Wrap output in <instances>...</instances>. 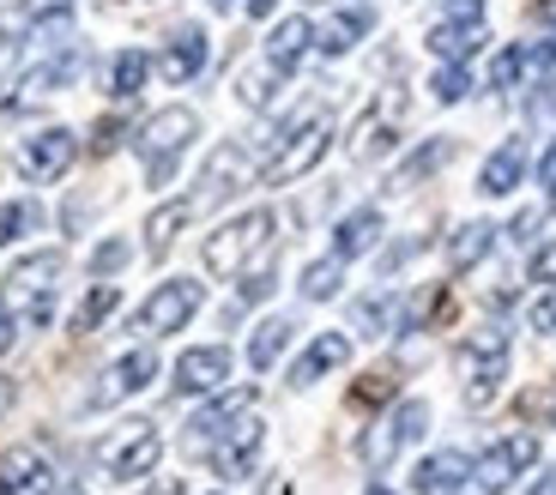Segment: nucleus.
Instances as JSON below:
<instances>
[{
  "label": "nucleus",
  "mask_w": 556,
  "mask_h": 495,
  "mask_svg": "<svg viewBox=\"0 0 556 495\" xmlns=\"http://www.w3.org/2000/svg\"><path fill=\"white\" fill-rule=\"evenodd\" d=\"M459 381H466V405L484 411L508 381V327H484L459 344Z\"/></svg>",
  "instance_id": "nucleus-4"
},
{
  "label": "nucleus",
  "mask_w": 556,
  "mask_h": 495,
  "mask_svg": "<svg viewBox=\"0 0 556 495\" xmlns=\"http://www.w3.org/2000/svg\"><path fill=\"white\" fill-rule=\"evenodd\" d=\"M381 315H388V303H363V308H357V327H363V332H376Z\"/></svg>",
  "instance_id": "nucleus-45"
},
{
  "label": "nucleus",
  "mask_w": 556,
  "mask_h": 495,
  "mask_svg": "<svg viewBox=\"0 0 556 495\" xmlns=\"http://www.w3.org/2000/svg\"><path fill=\"white\" fill-rule=\"evenodd\" d=\"M55 278H61V254H30L7 272V284H0V351H13L18 327H49Z\"/></svg>",
  "instance_id": "nucleus-1"
},
{
  "label": "nucleus",
  "mask_w": 556,
  "mask_h": 495,
  "mask_svg": "<svg viewBox=\"0 0 556 495\" xmlns=\"http://www.w3.org/2000/svg\"><path fill=\"white\" fill-rule=\"evenodd\" d=\"M539 176H544V188H551V181H556V145H551V152H544V164H539Z\"/></svg>",
  "instance_id": "nucleus-46"
},
{
  "label": "nucleus",
  "mask_w": 556,
  "mask_h": 495,
  "mask_svg": "<svg viewBox=\"0 0 556 495\" xmlns=\"http://www.w3.org/2000/svg\"><path fill=\"white\" fill-rule=\"evenodd\" d=\"M194 218V200H169L146 218V254H169V242L181 236V224Z\"/></svg>",
  "instance_id": "nucleus-27"
},
{
  "label": "nucleus",
  "mask_w": 556,
  "mask_h": 495,
  "mask_svg": "<svg viewBox=\"0 0 556 495\" xmlns=\"http://www.w3.org/2000/svg\"><path fill=\"white\" fill-rule=\"evenodd\" d=\"M285 344H291V320H278V315L261 320V327H254V339H249V363H254V369H273Z\"/></svg>",
  "instance_id": "nucleus-30"
},
{
  "label": "nucleus",
  "mask_w": 556,
  "mask_h": 495,
  "mask_svg": "<svg viewBox=\"0 0 556 495\" xmlns=\"http://www.w3.org/2000/svg\"><path fill=\"white\" fill-rule=\"evenodd\" d=\"M249 417H254V386H242V393H218V399H212L206 411L194 417V423H188V454L206 459L212 447H218L230 429H242Z\"/></svg>",
  "instance_id": "nucleus-9"
},
{
  "label": "nucleus",
  "mask_w": 556,
  "mask_h": 495,
  "mask_svg": "<svg viewBox=\"0 0 556 495\" xmlns=\"http://www.w3.org/2000/svg\"><path fill=\"white\" fill-rule=\"evenodd\" d=\"M466 483H472V454H459V447H442V454H430L412 471L417 495H459Z\"/></svg>",
  "instance_id": "nucleus-16"
},
{
  "label": "nucleus",
  "mask_w": 556,
  "mask_h": 495,
  "mask_svg": "<svg viewBox=\"0 0 556 495\" xmlns=\"http://www.w3.org/2000/svg\"><path fill=\"white\" fill-rule=\"evenodd\" d=\"M127 261H134V248H127L122 236H115V242H103L98 254H91V272H98V278H110V272H122Z\"/></svg>",
  "instance_id": "nucleus-38"
},
{
  "label": "nucleus",
  "mask_w": 556,
  "mask_h": 495,
  "mask_svg": "<svg viewBox=\"0 0 556 495\" xmlns=\"http://www.w3.org/2000/svg\"><path fill=\"white\" fill-rule=\"evenodd\" d=\"M55 495H85V490H79V483H67V490H55Z\"/></svg>",
  "instance_id": "nucleus-49"
},
{
  "label": "nucleus",
  "mask_w": 556,
  "mask_h": 495,
  "mask_svg": "<svg viewBox=\"0 0 556 495\" xmlns=\"http://www.w3.org/2000/svg\"><path fill=\"white\" fill-rule=\"evenodd\" d=\"M194 134H200L194 110H164L139 127V152H146V181H152V188H164V181L176 176V164H181V152H188Z\"/></svg>",
  "instance_id": "nucleus-5"
},
{
  "label": "nucleus",
  "mask_w": 556,
  "mask_h": 495,
  "mask_svg": "<svg viewBox=\"0 0 556 495\" xmlns=\"http://www.w3.org/2000/svg\"><path fill=\"white\" fill-rule=\"evenodd\" d=\"M206 459H212V471H218V478H249L254 459H261V423L249 417L242 429H230V435H224Z\"/></svg>",
  "instance_id": "nucleus-19"
},
{
  "label": "nucleus",
  "mask_w": 556,
  "mask_h": 495,
  "mask_svg": "<svg viewBox=\"0 0 556 495\" xmlns=\"http://www.w3.org/2000/svg\"><path fill=\"white\" fill-rule=\"evenodd\" d=\"M194 308H200V284L194 278H169V284H157L152 296H146V308L134 315V332H146V339L181 332L188 320H194Z\"/></svg>",
  "instance_id": "nucleus-8"
},
{
  "label": "nucleus",
  "mask_w": 556,
  "mask_h": 495,
  "mask_svg": "<svg viewBox=\"0 0 556 495\" xmlns=\"http://www.w3.org/2000/svg\"><path fill=\"white\" fill-rule=\"evenodd\" d=\"M157 454H164V435L152 423H122L98 441V471L110 483H134L157 466Z\"/></svg>",
  "instance_id": "nucleus-6"
},
{
  "label": "nucleus",
  "mask_w": 556,
  "mask_h": 495,
  "mask_svg": "<svg viewBox=\"0 0 556 495\" xmlns=\"http://www.w3.org/2000/svg\"><path fill=\"white\" fill-rule=\"evenodd\" d=\"M532 495H556V471H544V483H532Z\"/></svg>",
  "instance_id": "nucleus-48"
},
{
  "label": "nucleus",
  "mask_w": 556,
  "mask_h": 495,
  "mask_svg": "<svg viewBox=\"0 0 556 495\" xmlns=\"http://www.w3.org/2000/svg\"><path fill=\"white\" fill-rule=\"evenodd\" d=\"M230 381V351L224 344H200V351H188V357L176 363V393H218V386Z\"/></svg>",
  "instance_id": "nucleus-15"
},
{
  "label": "nucleus",
  "mask_w": 556,
  "mask_h": 495,
  "mask_svg": "<svg viewBox=\"0 0 556 495\" xmlns=\"http://www.w3.org/2000/svg\"><path fill=\"white\" fill-rule=\"evenodd\" d=\"M273 230H278V218L266 206H254V212H242V218H230L224 230H212L206 248H200V261H206V272H218V278H242L254 261H266Z\"/></svg>",
  "instance_id": "nucleus-2"
},
{
  "label": "nucleus",
  "mask_w": 556,
  "mask_h": 495,
  "mask_svg": "<svg viewBox=\"0 0 556 495\" xmlns=\"http://www.w3.org/2000/svg\"><path fill=\"white\" fill-rule=\"evenodd\" d=\"M212 7H230V0H212Z\"/></svg>",
  "instance_id": "nucleus-54"
},
{
  "label": "nucleus",
  "mask_w": 556,
  "mask_h": 495,
  "mask_svg": "<svg viewBox=\"0 0 556 495\" xmlns=\"http://www.w3.org/2000/svg\"><path fill=\"white\" fill-rule=\"evenodd\" d=\"M430 91H435V103H459V97L472 91V79H466V67H459V61H447V67L430 79Z\"/></svg>",
  "instance_id": "nucleus-36"
},
{
  "label": "nucleus",
  "mask_w": 556,
  "mask_h": 495,
  "mask_svg": "<svg viewBox=\"0 0 556 495\" xmlns=\"http://www.w3.org/2000/svg\"><path fill=\"white\" fill-rule=\"evenodd\" d=\"M73 73H79V49H61L55 61H37L30 73L13 79V91L0 97V110H30V103H42V97H55Z\"/></svg>",
  "instance_id": "nucleus-12"
},
{
  "label": "nucleus",
  "mask_w": 556,
  "mask_h": 495,
  "mask_svg": "<svg viewBox=\"0 0 556 495\" xmlns=\"http://www.w3.org/2000/svg\"><path fill=\"white\" fill-rule=\"evenodd\" d=\"M369 30H376V13H369V7H345L333 25L320 30V55H345V49H357Z\"/></svg>",
  "instance_id": "nucleus-25"
},
{
  "label": "nucleus",
  "mask_w": 556,
  "mask_h": 495,
  "mask_svg": "<svg viewBox=\"0 0 556 495\" xmlns=\"http://www.w3.org/2000/svg\"><path fill=\"white\" fill-rule=\"evenodd\" d=\"M527 278H532V284H556V242H539V248H532Z\"/></svg>",
  "instance_id": "nucleus-40"
},
{
  "label": "nucleus",
  "mask_w": 556,
  "mask_h": 495,
  "mask_svg": "<svg viewBox=\"0 0 556 495\" xmlns=\"http://www.w3.org/2000/svg\"><path fill=\"white\" fill-rule=\"evenodd\" d=\"M339 284H345V261H339V254L303 266V296H308V303H327V296H339Z\"/></svg>",
  "instance_id": "nucleus-32"
},
{
  "label": "nucleus",
  "mask_w": 556,
  "mask_h": 495,
  "mask_svg": "<svg viewBox=\"0 0 556 495\" xmlns=\"http://www.w3.org/2000/svg\"><path fill=\"white\" fill-rule=\"evenodd\" d=\"M157 495H181V490H176V483H164V490H157Z\"/></svg>",
  "instance_id": "nucleus-50"
},
{
  "label": "nucleus",
  "mask_w": 556,
  "mask_h": 495,
  "mask_svg": "<svg viewBox=\"0 0 556 495\" xmlns=\"http://www.w3.org/2000/svg\"><path fill=\"white\" fill-rule=\"evenodd\" d=\"M478 42H490V37H484V18H466V25H454V18H435V25H430V49H435L442 61L478 55Z\"/></svg>",
  "instance_id": "nucleus-22"
},
{
  "label": "nucleus",
  "mask_w": 556,
  "mask_h": 495,
  "mask_svg": "<svg viewBox=\"0 0 556 495\" xmlns=\"http://www.w3.org/2000/svg\"><path fill=\"white\" fill-rule=\"evenodd\" d=\"M532 332H544V339H556V284L544 303H532Z\"/></svg>",
  "instance_id": "nucleus-41"
},
{
  "label": "nucleus",
  "mask_w": 556,
  "mask_h": 495,
  "mask_svg": "<svg viewBox=\"0 0 556 495\" xmlns=\"http://www.w3.org/2000/svg\"><path fill=\"white\" fill-rule=\"evenodd\" d=\"M273 7L278 0H249V18H273Z\"/></svg>",
  "instance_id": "nucleus-47"
},
{
  "label": "nucleus",
  "mask_w": 556,
  "mask_h": 495,
  "mask_svg": "<svg viewBox=\"0 0 556 495\" xmlns=\"http://www.w3.org/2000/svg\"><path fill=\"white\" fill-rule=\"evenodd\" d=\"M122 134H127L122 122H103V127H98V139H91V152H98V157H103V152H115V145H122Z\"/></svg>",
  "instance_id": "nucleus-43"
},
{
  "label": "nucleus",
  "mask_w": 556,
  "mask_h": 495,
  "mask_svg": "<svg viewBox=\"0 0 556 495\" xmlns=\"http://www.w3.org/2000/svg\"><path fill=\"white\" fill-rule=\"evenodd\" d=\"M327 145H333V127H327V115H303V122H291L285 134H278L273 157L261 164V181H266V188H285V181L308 176V169L327 157Z\"/></svg>",
  "instance_id": "nucleus-3"
},
{
  "label": "nucleus",
  "mask_w": 556,
  "mask_h": 495,
  "mask_svg": "<svg viewBox=\"0 0 556 495\" xmlns=\"http://www.w3.org/2000/svg\"><path fill=\"white\" fill-rule=\"evenodd\" d=\"M266 290H273V272L261 266V272H249V284H242V303H261Z\"/></svg>",
  "instance_id": "nucleus-44"
},
{
  "label": "nucleus",
  "mask_w": 556,
  "mask_h": 495,
  "mask_svg": "<svg viewBox=\"0 0 556 495\" xmlns=\"http://www.w3.org/2000/svg\"><path fill=\"white\" fill-rule=\"evenodd\" d=\"M242 176H249V152H242L237 139L212 152V164L200 169V200H224V193H237Z\"/></svg>",
  "instance_id": "nucleus-20"
},
{
  "label": "nucleus",
  "mask_w": 556,
  "mask_h": 495,
  "mask_svg": "<svg viewBox=\"0 0 556 495\" xmlns=\"http://www.w3.org/2000/svg\"><path fill=\"white\" fill-rule=\"evenodd\" d=\"M532 459H539V441L532 435H502L484 459H472V483L484 495H502V490H515V478L532 466Z\"/></svg>",
  "instance_id": "nucleus-10"
},
{
  "label": "nucleus",
  "mask_w": 556,
  "mask_h": 495,
  "mask_svg": "<svg viewBox=\"0 0 556 495\" xmlns=\"http://www.w3.org/2000/svg\"><path fill=\"white\" fill-rule=\"evenodd\" d=\"M424 429H430V405H424V399H405L400 411H388L376 429H369V435H363V447H357L363 466H369V471L393 466V459H400V447H412Z\"/></svg>",
  "instance_id": "nucleus-7"
},
{
  "label": "nucleus",
  "mask_w": 556,
  "mask_h": 495,
  "mask_svg": "<svg viewBox=\"0 0 556 495\" xmlns=\"http://www.w3.org/2000/svg\"><path fill=\"white\" fill-rule=\"evenodd\" d=\"M115 308H122V290H115V284H98V290H91V296L79 303V315H73V332H91V327H103V320H110Z\"/></svg>",
  "instance_id": "nucleus-33"
},
{
  "label": "nucleus",
  "mask_w": 556,
  "mask_h": 495,
  "mask_svg": "<svg viewBox=\"0 0 556 495\" xmlns=\"http://www.w3.org/2000/svg\"><path fill=\"white\" fill-rule=\"evenodd\" d=\"M146 381H157V357L152 351H127L122 363H110V369L98 375V386H91V411L98 405H122V399H134V393H146Z\"/></svg>",
  "instance_id": "nucleus-13"
},
{
  "label": "nucleus",
  "mask_w": 556,
  "mask_h": 495,
  "mask_svg": "<svg viewBox=\"0 0 556 495\" xmlns=\"http://www.w3.org/2000/svg\"><path fill=\"white\" fill-rule=\"evenodd\" d=\"M79 157V134L73 127H49V134L25 139V152H18V176L25 181H61Z\"/></svg>",
  "instance_id": "nucleus-11"
},
{
  "label": "nucleus",
  "mask_w": 556,
  "mask_h": 495,
  "mask_svg": "<svg viewBox=\"0 0 556 495\" xmlns=\"http://www.w3.org/2000/svg\"><path fill=\"white\" fill-rule=\"evenodd\" d=\"M388 145H393V122H388V115H369V122H363L357 127V139H351V157H381V152H388Z\"/></svg>",
  "instance_id": "nucleus-34"
},
{
  "label": "nucleus",
  "mask_w": 556,
  "mask_h": 495,
  "mask_svg": "<svg viewBox=\"0 0 556 495\" xmlns=\"http://www.w3.org/2000/svg\"><path fill=\"white\" fill-rule=\"evenodd\" d=\"M527 73H532V49H527V42H508V49L490 61V91H515Z\"/></svg>",
  "instance_id": "nucleus-31"
},
{
  "label": "nucleus",
  "mask_w": 556,
  "mask_h": 495,
  "mask_svg": "<svg viewBox=\"0 0 556 495\" xmlns=\"http://www.w3.org/2000/svg\"><path fill=\"white\" fill-rule=\"evenodd\" d=\"M0 49H7V25H0Z\"/></svg>",
  "instance_id": "nucleus-52"
},
{
  "label": "nucleus",
  "mask_w": 556,
  "mask_h": 495,
  "mask_svg": "<svg viewBox=\"0 0 556 495\" xmlns=\"http://www.w3.org/2000/svg\"><path fill=\"white\" fill-rule=\"evenodd\" d=\"M369 495H388V490H381V483H376V490H369Z\"/></svg>",
  "instance_id": "nucleus-53"
},
{
  "label": "nucleus",
  "mask_w": 556,
  "mask_h": 495,
  "mask_svg": "<svg viewBox=\"0 0 556 495\" xmlns=\"http://www.w3.org/2000/svg\"><path fill=\"white\" fill-rule=\"evenodd\" d=\"M42 212L30 206V200H13V206H0V242H18L25 230H37Z\"/></svg>",
  "instance_id": "nucleus-35"
},
{
  "label": "nucleus",
  "mask_w": 556,
  "mask_h": 495,
  "mask_svg": "<svg viewBox=\"0 0 556 495\" xmlns=\"http://www.w3.org/2000/svg\"><path fill=\"white\" fill-rule=\"evenodd\" d=\"M351 399H357V405H376V399H393V375H388V369H376V375H363V381L351 386Z\"/></svg>",
  "instance_id": "nucleus-39"
},
{
  "label": "nucleus",
  "mask_w": 556,
  "mask_h": 495,
  "mask_svg": "<svg viewBox=\"0 0 556 495\" xmlns=\"http://www.w3.org/2000/svg\"><path fill=\"white\" fill-rule=\"evenodd\" d=\"M551 212H556V181H551Z\"/></svg>",
  "instance_id": "nucleus-51"
},
{
  "label": "nucleus",
  "mask_w": 556,
  "mask_h": 495,
  "mask_svg": "<svg viewBox=\"0 0 556 495\" xmlns=\"http://www.w3.org/2000/svg\"><path fill=\"white\" fill-rule=\"evenodd\" d=\"M376 236H381V212L363 206V212H351V218H339L333 254H339V261H357V254H369V248H376Z\"/></svg>",
  "instance_id": "nucleus-23"
},
{
  "label": "nucleus",
  "mask_w": 556,
  "mask_h": 495,
  "mask_svg": "<svg viewBox=\"0 0 556 495\" xmlns=\"http://www.w3.org/2000/svg\"><path fill=\"white\" fill-rule=\"evenodd\" d=\"M447 157H454V139H424L412 157L400 164V176H393V188H417V181L430 176V169H442Z\"/></svg>",
  "instance_id": "nucleus-28"
},
{
  "label": "nucleus",
  "mask_w": 556,
  "mask_h": 495,
  "mask_svg": "<svg viewBox=\"0 0 556 495\" xmlns=\"http://www.w3.org/2000/svg\"><path fill=\"white\" fill-rule=\"evenodd\" d=\"M206 55H212L206 30H194V25H188V30H176V37H169V49H164V55L152 61V67L164 73L169 85H188V79H194L200 67H206Z\"/></svg>",
  "instance_id": "nucleus-17"
},
{
  "label": "nucleus",
  "mask_w": 556,
  "mask_h": 495,
  "mask_svg": "<svg viewBox=\"0 0 556 495\" xmlns=\"http://www.w3.org/2000/svg\"><path fill=\"white\" fill-rule=\"evenodd\" d=\"M520 176H527V145H520V139H502L496 152L484 157V169H478V193L502 200V193L520 188Z\"/></svg>",
  "instance_id": "nucleus-18"
},
{
  "label": "nucleus",
  "mask_w": 556,
  "mask_h": 495,
  "mask_svg": "<svg viewBox=\"0 0 556 495\" xmlns=\"http://www.w3.org/2000/svg\"><path fill=\"white\" fill-rule=\"evenodd\" d=\"M55 490V466L42 459V447H7L0 454V495H49Z\"/></svg>",
  "instance_id": "nucleus-14"
},
{
  "label": "nucleus",
  "mask_w": 556,
  "mask_h": 495,
  "mask_svg": "<svg viewBox=\"0 0 556 495\" xmlns=\"http://www.w3.org/2000/svg\"><path fill=\"white\" fill-rule=\"evenodd\" d=\"M345 357H351V339H345V332H320V339L308 344L303 357L291 363V386H315L320 375H327V369H339Z\"/></svg>",
  "instance_id": "nucleus-21"
},
{
  "label": "nucleus",
  "mask_w": 556,
  "mask_h": 495,
  "mask_svg": "<svg viewBox=\"0 0 556 495\" xmlns=\"http://www.w3.org/2000/svg\"><path fill=\"white\" fill-rule=\"evenodd\" d=\"M308 42H315V30H308V18H285V25H273V37H266V61L291 73L296 61L308 55Z\"/></svg>",
  "instance_id": "nucleus-26"
},
{
  "label": "nucleus",
  "mask_w": 556,
  "mask_h": 495,
  "mask_svg": "<svg viewBox=\"0 0 556 495\" xmlns=\"http://www.w3.org/2000/svg\"><path fill=\"white\" fill-rule=\"evenodd\" d=\"M278 79H285V67H266V73H249V79H242V97H249L254 110H266V103H273V97H278Z\"/></svg>",
  "instance_id": "nucleus-37"
},
{
  "label": "nucleus",
  "mask_w": 556,
  "mask_h": 495,
  "mask_svg": "<svg viewBox=\"0 0 556 495\" xmlns=\"http://www.w3.org/2000/svg\"><path fill=\"white\" fill-rule=\"evenodd\" d=\"M496 236H502L496 224H459V230L447 236V266H454V272H472L490 248H496Z\"/></svg>",
  "instance_id": "nucleus-24"
},
{
  "label": "nucleus",
  "mask_w": 556,
  "mask_h": 495,
  "mask_svg": "<svg viewBox=\"0 0 556 495\" xmlns=\"http://www.w3.org/2000/svg\"><path fill=\"white\" fill-rule=\"evenodd\" d=\"M442 18L466 25V18H484V0H442Z\"/></svg>",
  "instance_id": "nucleus-42"
},
{
  "label": "nucleus",
  "mask_w": 556,
  "mask_h": 495,
  "mask_svg": "<svg viewBox=\"0 0 556 495\" xmlns=\"http://www.w3.org/2000/svg\"><path fill=\"white\" fill-rule=\"evenodd\" d=\"M152 79V55H146V49H122V55H115V67H110V97H139V85Z\"/></svg>",
  "instance_id": "nucleus-29"
}]
</instances>
